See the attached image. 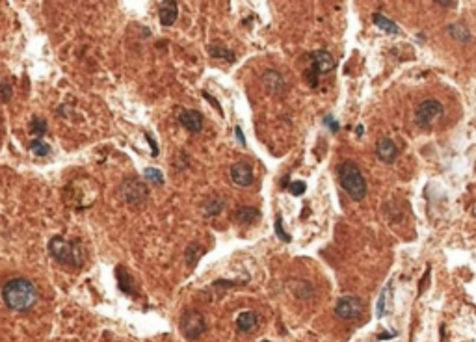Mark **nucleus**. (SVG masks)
<instances>
[{
    "mask_svg": "<svg viewBox=\"0 0 476 342\" xmlns=\"http://www.w3.org/2000/svg\"><path fill=\"white\" fill-rule=\"evenodd\" d=\"M0 294H2L6 307L11 309V311H17V313H26L38 301V289L26 277L10 279L2 287V292Z\"/></svg>",
    "mask_w": 476,
    "mask_h": 342,
    "instance_id": "nucleus-1",
    "label": "nucleus"
},
{
    "mask_svg": "<svg viewBox=\"0 0 476 342\" xmlns=\"http://www.w3.org/2000/svg\"><path fill=\"white\" fill-rule=\"evenodd\" d=\"M339 182L342 190L354 201H363L367 197V179H364L361 167L352 160L342 162L339 166Z\"/></svg>",
    "mask_w": 476,
    "mask_h": 342,
    "instance_id": "nucleus-2",
    "label": "nucleus"
},
{
    "mask_svg": "<svg viewBox=\"0 0 476 342\" xmlns=\"http://www.w3.org/2000/svg\"><path fill=\"white\" fill-rule=\"evenodd\" d=\"M49 253L58 260L62 266L67 268H78L84 262V250L78 242L63 238V236H54L49 242Z\"/></svg>",
    "mask_w": 476,
    "mask_h": 342,
    "instance_id": "nucleus-3",
    "label": "nucleus"
},
{
    "mask_svg": "<svg viewBox=\"0 0 476 342\" xmlns=\"http://www.w3.org/2000/svg\"><path fill=\"white\" fill-rule=\"evenodd\" d=\"M121 196L131 206H143L149 199V188L136 177H129L121 182Z\"/></svg>",
    "mask_w": 476,
    "mask_h": 342,
    "instance_id": "nucleus-4",
    "label": "nucleus"
},
{
    "mask_svg": "<svg viewBox=\"0 0 476 342\" xmlns=\"http://www.w3.org/2000/svg\"><path fill=\"white\" fill-rule=\"evenodd\" d=\"M180 331L188 340H197V338L207 331V322H205V316L195 311V309H188L182 313L180 316Z\"/></svg>",
    "mask_w": 476,
    "mask_h": 342,
    "instance_id": "nucleus-5",
    "label": "nucleus"
},
{
    "mask_svg": "<svg viewBox=\"0 0 476 342\" xmlns=\"http://www.w3.org/2000/svg\"><path fill=\"white\" fill-rule=\"evenodd\" d=\"M309 62H311V69L307 73V79L311 82V86L316 84V79L322 74H329L335 69V60L327 50H316V52L309 54Z\"/></svg>",
    "mask_w": 476,
    "mask_h": 342,
    "instance_id": "nucleus-6",
    "label": "nucleus"
},
{
    "mask_svg": "<svg viewBox=\"0 0 476 342\" xmlns=\"http://www.w3.org/2000/svg\"><path fill=\"white\" fill-rule=\"evenodd\" d=\"M441 116H443L441 103L435 101V99H428V101H423V103L418 104L417 110H415V123L420 128H428L432 127Z\"/></svg>",
    "mask_w": 476,
    "mask_h": 342,
    "instance_id": "nucleus-7",
    "label": "nucleus"
},
{
    "mask_svg": "<svg viewBox=\"0 0 476 342\" xmlns=\"http://www.w3.org/2000/svg\"><path fill=\"white\" fill-rule=\"evenodd\" d=\"M364 303L357 296H342L339 301L335 303V314L340 320H355L363 313Z\"/></svg>",
    "mask_w": 476,
    "mask_h": 342,
    "instance_id": "nucleus-8",
    "label": "nucleus"
},
{
    "mask_svg": "<svg viewBox=\"0 0 476 342\" xmlns=\"http://www.w3.org/2000/svg\"><path fill=\"white\" fill-rule=\"evenodd\" d=\"M376 157L379 162L383 164H393L398 157V149H396V143L391 140V138H381L376 143Z\"/></svg>",
    "mask_w": 476,
    "mask_h": 342,
    "instance_id": "nucleus-9",
    "label": "nucleus"
},
{
    "mask_svg": "<svg viewBox=\"0 0 476 342\" xmlns=\"http://www.w3.org/2000/svg\"><path fill=\"white\" fill-rule=\"evenodd\" d=\"M231 181L240 188H248L253 184V171L246 162H238L231 167Z\"/></svg>",
    "mask_w": 476,
    "mask_h": 342,
    "instance_id": "nucleus-10",
    "label": "nucleus"
},
{
    "mask_svg": "<svg viewBox=\"0 0 476 342\" xmlns=\"http://www.w3.org/2000/svg\"><path fill=\"white\" fill-rule=\"evenodd\" d=\"M179 123L192 134H197L203 128V116L197 110H182L179 113Z\"/></svg>",
    "mask_w": 476,
    "mask_h": 342,
    "instance_id": "nucleus-11",
    "label": "nucleus"
},
{
    "mask_svg": "<svg viewBox=\"0 0 476 342\" xmlns=\"http://www.w3.org/2000/svg\"><path fill=\"white\" fill-rule=\"evenodd\" d=\"M263 82H264V88L268 89L270 95H283L285 89H287V82H285V79H283L277 71H272V69L263 74Z\"/></svg>",
    "mask_w": 476,
    "mask_h": 342,
    "instance_id": "nucleus-12",
    "label": "nucleus"
},
{
    "mask_svg": "<svg viewBox=\"0 0 476 342\" xmlns=\"http://www.w3.org/2000/svg\"><path fill=\"white\" fill-rule=\"evenodd\" d=\"M158 17H160V25L162 26L175 25L177 17H179V6H177V2H173V0L162 2L160 10H158Z\"/></svg>",
    "mask_w": 476,
    "mask_h": 342,
    "instance_id": "nucleus-13",
    "label": "nucleus"
},
{
    "mask_svg": "<svg viewBox=\"0 0 476 342\" xmlns=\"http://www.w3.org/2000/svg\"><path fill=\"white\" fill-rule=\"evenodd\" d=\"M259 326V316L257 313L253 311H244V313L238 314L236 318V329L240 333H251L255 331Z\"/></svg>",
    "mask_w": 476,
    "mask_h": 342,
    "instance_id": "nucleus-14",
    "label": "nucleus"
},
{
    "mask_svg": "<svg viewBox=\"0 0 476 342\" xmlns=\"http://www.w3.org/2000/svg\"><path fill=\"white\" fill-rule=\"evenodd\" d=\"M116 274H117V287H119V290L125 294H134V279L129 274V270H126L125 266H117Z\"/></svg>",
    "mask_w": 476,
    "mask_h": 342,
    "instance_id": "nucleus-15",
    "label": "nucleus"
},
{
    "mask_svg": "<svg viewBox=\"0 0 476 342\" xmlns=\"http://www.w3.org/2000/svg\"><path fill=\"white\" fill-rule=\"evenodd\" d=\"M261 218V212L253 206H240L236 212H234V220L240 225H251L253 221H257Z\"/></svg>",
    "mask_w": 476,
    "mask_h": 342,
    "instance_id": "nucleus-16",
    "label": "nucleus"
},
{
    "mask_svg": "<svg viewBox=\"0 0 476 342\" xmlns=\"http://www.w3.org/2000/svg\"><path fill=\"white\" fill-rule=\"evenodd\" d=\"M447 32H448V35H450L452 40L457 41V43H469V41L472 40L469 28H465V26L460 25V23H452V25H448Z\"/></svg>",
    "mask_w": 476,
    "mask_h": 342,
    "instance_id": "nucleus-17",
    "label": "nucleus"
},
{
    "mask_svg": "<svg viewBox=\"0 0 476 342\" xmlns=\"http://www.w3.org/2000/svg\"><path fill=\"white\" fill-rule=\"evenodd\" d=\"M372 21H374V25L378 26L379 30H383V32H387V34H400V28L396 26V23H393L391 19H387L385 15L374 13L372 15Z\"/></svg>",
    "mask_w": 476,
    "mask_h": 342,
    "instance_id": "nucleus-18",
    "label": "nucleus"
},
{
    "mask_svg": "<svg viewBox=\"0 0 476 342\" xmlns=\"http://www.w3.org/2000/svg\"><path fill=\"white\" fill-rule=\"evenodd\" d=\"M30 151L34 153L35 157H49L50 153H52V149H50L49 143L38 138V140H34V142H30Z\"/></svg>",
    "mask_w": 476,
    "mask_h": 342,
    "instance_id": "nucleus-19",
    "label": "nucleus"
},
{
    "mask_svg": "<svg viewBox=\"0 0 476 342\" xmlns=\"http://www.w3.org/2000/svg\"><path fill=\"white\" fill-rule=\"evenodd\" d=\"M209 54L212 58H222V60H225V62H234V54L231 52V50L224 49V47H219V45H210Z\"/></svg>",
    "mask_w": 476,
    "mask_h": 342,
    "instance_id": "nucleus-20",
    "label": "nucleus"
},
{
    "mask_svg": "<svg viewBox=\"0 0 476 342\" xmlns=\"http://www.w3.org/2000/svg\"><path fill=\"white\" fill-rule=\"evenodd\" d=\"M222 208H224V203H222V201L210 199L203 205V214L207 216V218H212V216H218L219 212H222Z\"/></svg>",
    "mask_w": 476,
    "mask_h": 342,
    "instance_id": "nucleus-21",
    "label": "nucleus"
},
{
    "mask_svg": "<svg viewBox=\"0 0 476 342\" xmlns=\"http://www.w3.org/2000/svg\"><path fill=\"white\" fill-rule=\"evenodd\" d=\"M203 255V250H201L199 244H190L188 248H186V262L190 264V266H195V262L199 260V257Z\"/></svg>",
    "mask_w": 476,
    "mask_h": 342,
    "instance_id": "nucleus-22",
    "label": "nucleus"
},
{
    "mask_svg": "<svg viewBox=\"0 0 476 342\" xmlns=\"http://www.w3.org/2000/svg\"><path fill=\"white\" fill-rule=\"evenodd\" d=\"M389 289H391V283L385 287L381 292H379V299H378V311H376V314H378V318H383L385 314H387V299H389Z\"/></svg>",
    "mask_w": 476,
    "mask_h": 342,
    "instance_id": "nucleus-23",
    "label": "nucleus"
},
{
    "mask_svg": "<svg viewBox=\"0 0 476 342\" xmlns=\"http://www.w3.org/2000/svg\"><path fill=\"white\" fill-rule=\"evenodd\" d=\"M143 177H145V181L153 182V184H164V175H162V171L156 169V167H147V169L143 171Z\"/></svg>",
    "mask_w": 476,
    "mask_h": 342,
    "instance_id": "nucleus-24",
    "label": "nucleus"
},
{
    "mask_svg": "<svg viewBox=\"0 0 476 342\" xmlns=\"http://www.w3.org/2000/svg\"><path fill=\"white\" fill-rule=\"evenodd\" d=\"M30 130L34 132V134H38V136H43L45 132H47V123H45V119H39V118H34V119H32Z\"/></svg>",
    "mask_w": 476,
    "mask_h": 342,
    "instance_id": "nucleus-25",
    "label": "nucleus"
},
{
    "mask_svg": "<svg viewBox=\"0 0 476 342\" xmlns=\"http://www.w3.org/2000/svg\"><path fill=\"white\" fill-rule=\"evenodd\" d=\"M276 235L281 242H290V236L285 233V227H283V218L281 216H276Z\"/></svg>",
    "mask_w": 476,
    "mask_h": 342,
    "instance_id": "nucleus-26",
    "label": "nucleus"
},
{
    "mask_svg": "<svg viewBox=\"0 0 476 342\" xmlns=\"http://www.w3.org/2000/svg\"><path fill=\"white\" fill-rule=\"evenodd\" d=\"M305 182H301V181H294V182H290L288 184V190H290V194L292 196H296V197H300V196H303L305 194Z\"/></svg>",
    "mask_w": 476,
    "mask_h": 342,
    "instance_id": "nucleus-27",
    "label": "nucleus"
},
{
    "mask_svg": "<svg viewBox=\"0 0 476 342\" xmlns=\"http://www.w3.org/2000/svg\"><path fill=\"white\" fill-rule=\"evenodd\" d=\"M0 99H2V103H8L11 99V86L6 82H0Z\"/></svg>",
    "mask_w": 476,
    "mask_h": 342,
    "instance_id": "nucleus-28",
    "label": "nucleus"
},
{
    "mask_svg": "<svg viewBox=\"0 0 476 342\" xmlns=\"http://www.w3.org/2000/svg\"><path fill=\"white\" fill-rule=\"evenodd\" d=\"M203 97H205V99H207V101H209V103H210V104H212V106H214V108H218V112H219V116H224V110H222V106H219V104H218V103H216V101H214V99H212V97H210V95H209V93H207V91H203Z\"/></svg>",
    "mask_w": 476,
    "mask_h": 342,
    "instance_id": "nucleus-29",
    "label": "nucleus"
},
{
    "mask_svg": "<svg viewBox=\"0 0 476 342\" xmlns=\"http://www.w3.org/2000/svg\"><path fill=\"white\" fill-rule=\"evenodd\" d=\"M324 123H326V125H329V127H331L329 130H331V132H337V130H339V123L333 121V119H331V116H327V118L324 119Z\"/></svg>",
    "mask_w": 476,
    "mask_h": 342,
    "instance_id": "nucleus-30",
    "label": "nucleus"
},
{
    "mask_svg": "<svg viewBox=\"0 0 476 342\" xmlns=\"http://www.w3.org/2000/svg\"><path fill=\"white\" fill-rule=\"evenodd\" d=\"M234 134H236V138H238V142H240V145H246V138H244V134H242V128L236 127V128H234Z\"/></svg>",
    "mask_w": 476,
    "mask_h": 342,
    "instance_id": "nucleus-31",
    "label": "nucleus"
},
{
    "mask_svg": "<svg viewBox=\"0 0 476 342\" xmlns=\"http://www.w3.org/2000/svg\"><path fill=\"white\" fill-rule=\"evenodd\" d=\"M145 138L149 140V143H151V147H153V157H156L158 155V147H156V143H155V140L149 136V134H145Z\"/></svg>",
    "mask_w": 476,
    "mask_h": 342,
    "instance_id": "nucleus-32",
    "label": "nucleus"
},
{
    "mask_svg": "<svg viewBox=\"0 0 476 342\" xmlns=\"http://www.w3.org/2000/svg\"><path fill=\"white\" fill-rule=\"evenodd\" d=\"M439 8H456V2H435Z\"/></svg>",
    "mask_w": 476,
    "mask_h": 342,
    "instance_id": "nucleus-33",
    "label": "nucleus"
},
{
    "mask_svg": "<svg viewBox=\"0 0 476 342\" xmlns=\"http://www.w3.org/2000/svg\"><path fill=\"white\" fill-rule=\"evenodd\" d=\"M394 335H396V333H381L378 338H379V340H389V338H393Z\"/></svg>",
    "mask_w": 476,
    "mask_h": 342,
    "instance_id": "nucleus-34",
    "label": "nucleus"
},
{
    "mask_svg": "<svg viewBox=\"0 0 476 342\" xmlns=\"http://www.w3.org/2000/svg\"><path fill=\"white\" fill-rule=\"evenodd\" d=\"M357 136H359V138L363 136V127H361V125L357 127Z\"/></svg>",
    "mask_w": 476,
    "mask_h": 342,
    "instance_id": "nucleus-35",
    "label": "nucleus"
},
{
    "mask_svg": "<svg viewBox=\"0 0 476 342\" xmlns=\"http://www.w3.org/2000/svg\"><path fill=\"white\" fill-rule=\"evenodd\" d=\"M263 342H270V340H263Z\"/></svg>",
    "mask_w": 476,
    "mask_h": 342,
    "instance_id": "nucleus-36",
    "label": "nucleus"
}]
</instances>
